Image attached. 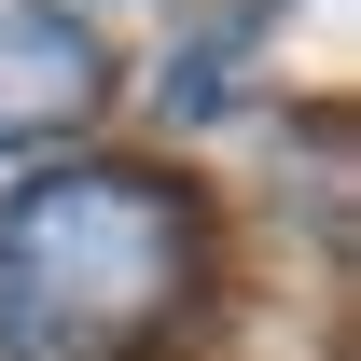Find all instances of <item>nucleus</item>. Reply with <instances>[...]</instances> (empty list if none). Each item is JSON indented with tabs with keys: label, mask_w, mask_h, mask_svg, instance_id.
<instances>
[{
	"label": "nucleus",
	"mask_w": 361,
	"mask_h": 361,
	"mask_svg": "<svg viewBox=\"0 0 361 361\" xmlns=\"http://www.w3.org/2000/svg\"><path fill=\"white\" fill-rule=\"evenodd\" d=\"M97 97H111V42L84 14H42V0H0V153H42V139H84Z\"/></svg>",
	"instance_id": "obj_2"
},
{
	"label": "nucleus",
	"mask_w": 361,
	"mask_h": 361,
	"mask_svg": "<svg viewBox=\"0 0 361 361\" xmlns=\"http://www.w3.org/2000/svg\"><path fill=\"white\" fill-rule=\"evenodd\" d=\"M223 223L180 167L70 153L0 195V361H153L195 334Z\"/></svg>",
	"instance_id": "obj_1"
}]
</instances>
